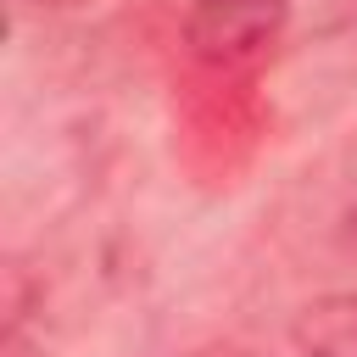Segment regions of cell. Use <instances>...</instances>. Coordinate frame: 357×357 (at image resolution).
<instances>
[{"instance_id": "cell-3", "label": "cell", "mask_w": 357, "mask_h": 357, "mask_svg": "<svg viewBox=\"0 0 357 357\" xmlns=\"http://www.w3.org/2000/svg\"><path fill=\"white\" fill-rule=\"evenodd\" d=\"M190 357H257V351H240V346H201V351H190Z\"/></svg>"}, {"instance_id": "cell-1", "label": "cell", "mask_w": 357, "mask_h": 357, "mask_svg": "<svg viewBox=\"0 0 357 357\" xmlns=\"http://www.w3.org/2000/svg\"><path fill=\"white\" fill-rule=\"evenodd\" d=\"M290 0H190L184 50L206 73H251L284 33Z\"/></svg>"}, {"instance_id": "cell-4", "label": "cell", "mask_w": 357, "mask_h": 357, "mask_svg": "<svg viewBox=\"0 0 357 357\" xmlns=\"http://www.w3.org/2000/svg\"><path fill=\"white\" fill-rule=\"evenodd\" d=\"M45 6H78V0H45Z\"/></svg>"}, {"instance_id": "cell-2", "label": "cell", "mask_w": 357, "mask_h": 357, "mask_svg": "<svg viewBox=\"0 0 357 357\" xmlns=\"http://www.w3.org/2000/svg\"><path fill=\"white\" fill-rule=\"evenodd\" d=\"M296 357H357V290H329L290 318Z\"/></svg>"}]
</instances>
